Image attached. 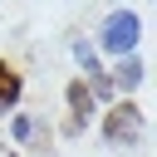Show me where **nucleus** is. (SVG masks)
<instances>
[{"label": "nucleus", "mask_w": 157, "mask_h": 157, "mask_svg": "<svg viewBox=\"0 0 157 157\" xmlns=\"http://www.w3.org/2000/svg\"><path fill=\"white\" fill-rule=\"evenodd\" d=\"M137 39H142V20L132 15V10H113L108 20H103V34H98V49H108V54H132L137 49Z\"/></svg>", "instance_id": "nucleus-1"}, {"label": "nucleus", "mask_w": 157, "mask_h": 157, "mask_svg": "<svg viewBox=\"0 0 157 157\" xmlns=\"http://www.w3.org/2000/svg\"><path fill=\"white\" fill-rule=\"evenodd\" d=\"M142 108H132V103H118L113 113H108V123H103V137L113 142V147H137L142 142Z\"/></svg>", "instance_id": "nucleus-2"}, {"label": "nucleus", "mask_w": 157, "mask_h": 157, "mask_svg": "<svg viewBox=\"0 0 157 157\" xmlns=\"http://www.w3.org/2000/svg\"><path fill=\"white\" fill-rule=\"evenodd\" d=\"M142 78H147V64H142L137 54H123V59H118V69L108 74V83H113V88H137Z\"/></svg>", "instance_id": "nucleus-3"}, {"label": "nucleus", "mask_w": 157, "mask_h": 157, "mask_svg": "<svg viewBox=\"0 0 157 157\" xmlns=\"http://www.w3.org/2000/svg\"><path fill=\"white\" fill-rule=\"evenodd\" d=\"M69 108H74V118H69V132H78V128L93 118V98H88V88H83L78 78L69 83Z\"/></svg>", "instance_id": "nucleus-4"}, {"label": "nucleus", "mask_w": 157, "mask_h": 157, "mask_svg": "<svg viewBox=\"0 0 157 157\" xmlns=\"http://www.w3.org/2000/svg\"><path fill=\"white\" fill-rule=\"evenodd\" d=\"M20 93H25V78L0 59V113H5V108H15V103H20Z\"/></svg>", "instance_id": "nucleus-5"}, {"label": "nucleus", "mask_w": 157, "mask_h": 157, "mask_svg": "<svg viewBox=\"0 0 157 157\" xmlns=\"http://www.w3.org/2000/svg\"><path fill=\"white\" fill-rule=\"evenodd\" d=\"M74 59L83 64V74H103V69H98V49H93V44H83V39H74Z\"/></svg>", "instance_id": "nucleus-6"}, {"label": "nucleus", "mask_w": 157, "mask_h": 157, "mask_svg": "<svg viewBox=\"0 0 157 157\" xmlns=\"http://www.w3.org/2000/svg\"><path fill=\"white\" fill-rule=\"evenodd\" d=\"M108 93H113L108 74H88V98H108Z\"/></svg>", "instance_id": "nucleus-7"}, {"label": "nucleus", "mask_w": 157, "mask_h": 157, "mask_svg": "<svg viewBox=\"0 0 157 157\" xmlns=\"http://www.w3.org/2000/svg\"><path fill=\"white\" fill-rule=\"evenodd\" d=\"M34 132H39V128H34V118H15V137H20V142H25V137H34Z\"/></svg>", "instance_id": "nucleus-8"}]
</instances>
